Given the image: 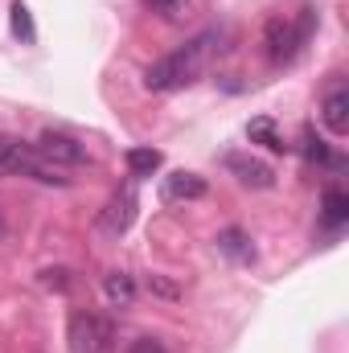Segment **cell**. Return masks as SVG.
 Wrapping results in <instances>:
<instances>
[{
	"label": "cell",
	"instance_id": "1",
	"mask_svg": "<svg viewBox=\"0 0 349 353\" xmlns=\"http://www.w3.org/2000/svg\"><path fill=\"white\" fill-rule=\"evenodd\" d=\"M222 41V33L218 29H206V33H197L193 41H185L181 50L173 54H165L161 62H152L148 70H144V90H177V87H189L206 66H210V58L222 50L218 46Z\"/></svg>",
	"mask_w": 349,
	"mask_h": 353
},
{
	"label": "cell",
	"instance_id": "2",
	"mask_svg": "<svg viewBox=\"0 0 349 353\" xmlns=\"http://www.w3.org/2000/svg\"><path fill=\"white\" fill-rule=\"evenodd\" d=\"M312 25H317V12L304 8L300 21H288V17H271L267 29H263V54L271 66H288L312 37Z\"/></svg>",
	"mask_w": 349,
	"mask_h": 353
},
{
	"label": "cell",
	"instance_id": "3",
	"mask_svg": "<svg viewBox=\"0 0 349 353\" xmlns=\"http://www.w3.org/2000/svg\"><path fill=\"white\" fill-rule=\"evenodd\" d=\"M33 176V181H41V185H54V189H66L70 185V176L62 173V169H54V165H46L37 152H33V144H25V140H12V136H0V176Z\"/></svg>",
	"mask_w": 349,
	"mask_h": 353
},
{
	"label": "cell",
	"instance_id": "4",
	"mask_svg": "<svg viewBox=\"0 0 349 353\" xmlns=\"http://www.w3.org/2000/svg\"><path fill=\"white\" fill-rule=\"evenodd\" d=\"M115 341V325L99 312H74L70 316V350L74 353H107Z\"/></svg>",
	"mask_w": 349,
	"mask_h": 353
},
{
	"label": "cell",
	"instance_id": "5",
	"mask_svg": "<svg viewBox=\"0 0 349 353\" xmlns=\"http://www.w3.org/2000/svg\"><path fill=\"white\" fill-rule=\"evenodd\" d=\"M33 152H37L46 165H54V169H83V165H90L87 144H79V140L66 136V132H41L37 144H33Z\"/></svg>",
	"mask_w": 349,
	"mask_h": 353
},
{
	"label": "cell",
	"instance_id": "6",
	"mask_svg": "<svg viewBox=\"0 0 349 353\" xmlns=\"http://www.w3.org/2000/svg\"><path fill=\"white\" fill-rule=\"evenodd\" d=\"M136 210H140L136 189H132V185L115 189V193H111V201H107V205H103V214H99V230H103V234H111V239H123V234L132 230V222H136Z\"/></svg>",
	"mask_w": 349,
	"mask_h": 353
},
{
	"label": "cell",
	"instance_id": "7",
	"mask_svg": "<svg viewBox=\"0 0 349 353\" xmlns=\"http://www.w3.org/2000/svg\"><path fill=\"white\" fill-rule=\"evenodd\" d=\"M210 193V185H206V176L197 173H185V169H177L161 181V197L169 201V205H181V201H201Z\"/></svg>",
	"mask_w": 349,
	"mask_h": 353
},
{
	"label": "cell",
	"instance_id": "8",
	"mask_svg": "<svg viewBox=\"0 0 349 353\" xmlns=\"http://www.w3.org/2000/svg\"><path fill=\"white\" fill-rule=\"evenodd\" d=\"M321 119L333 136H349V90L341 83L321 99Z\"/></svg>",
	"mask_w": 349,
	"mask_h": 353
},
{
	"label": "cell",
	"instance_id": "9",
	"mask_svg": "<svg viewBox=\"0 0 349 353\" xmlns=\"http://www.w3.org/2000/svg\"><path fill=\"white\" fill-rule=\"evenodd\" d=\"M226 169L239 176L247 189H271V185H275V173H271L263 161H255V157H243V152L226 157Z\"/></svg>",
	"mask_w": 349,
	"mask_h": 353
},
{
	"label": "cell",
	"instance_id": "10",
	"mask_svg": "<svg viewBox=\"0 0 349 353\" xmlns=\"http://www.w3.org/2000/svg\"><path fill=\"white\" fill-rule=\"evenodd\" d=\"M218 251H222L226 259H235V263H251V259H255V243H251V234H247L243 226H226V230L218 234Z\"/></svg>",
	"mask_w": 349,
	"mask_h": 353
},
{
	"label": "cell",
	"instance_id": "11",
	"mask_svg": "<svg viewBox=\"0 0 349 353\" xmlns=\"http://www.w3.org/2000/svg\"><path fill=\"white\" fill-rule=\"evenodd\" d=\"M103 296L115 304V308H128L136 300V279L128 271H107L103 275Z\"/></svg>",
	"mask_w": 349,
	"mask_h": 353
},
{
	"label": "cell",
	"instance_id": "12",
	"mask_svg": "<svg viewBox=\"0 0 349 353\" xmlns=\"http://www.w3.org/2000/svg\"><path fill=\"white\" fill-rule=\"evenodd\" d=\"M247 136H251V144H263L267 152H288V140L279 136V128H275L267 115H259V119L247 123Z\"/></svg>",
	"mask_w": 349,
	"mask_h": 353
},
{
	"label": "cell",
	"instance_id": "13",
	"mask_svg": "<svg viewBox=\"0 0 349 353\" xmlns=\"http://www.w3.org/2000/svg\"><path fill=\"white\" fill-rule=\"evenodd\" d=\"M321 210H325V226H329V230H341V226L349 222V197L341 193V189H325Z\"/></svg>",
	"mask_w": 349,
	"mask_h": 353
},
{
	"label": "cell",
	"instance_id": "14",
	"mask_svg": "<svg viewBox=\"0 0 349 353\" xmlns=\"http://www.w3.org/2000/svg\"><path fill=\"white\" fill-rule=\"evenodd\" d=\"M161 165H165V157L157 148H128V173L136 176V181L140 176H152Z\"/></svg>",
	"mask_w": 349,
	"mask_h": 353
},
{
	"label": "cell",
	"instance_id": "15",
	"mask_svg": "<svg viewBox=\"0 0 349 353\" xmlns=\"http://www.w3.org/2000/svg\"><path fill=\"white\" fill-rule=\"evenodd\" d=\"M144 8L152 12V17H161V21H185L189 17V8H193V0H144Z\"/></svg>",
	"mask_w": 349,
	"mask_h": 353
},
{
	"label": "cell",
	"instance_id": "16",
	"mask_svg": "<svg viewBox=\"0 0 349 353\" xmlns=\"http://www.w3.org/2000/svg\"><path fill=\"white\" fill-rule=\"evenodd\" d=\"M12 17V37H21L25 46H33L37 41V29H33V17H29V8H25V0H12V8H8Z\"/></svg>",
	"mask_w": 349,
	"mask_h": 353
},
{
	"label": "cell",
	"instance_id": "17",
	"mask_svg": "<svg viewBox=\"0 0 349 353\" xmlns=\"http://www.w3.org/2000/svg\"><path fill=\"white\" fill-rule=\"evenodd\" d=\"M304 157H308V161H321V165L333 161V157H329V144H325L317 132H304Z\"/></svg>",
	"mask_w": 349,
	"mask_h": 353
},
{
	"label": "cell",
	"instance_id": "18",
	"mask_svg": "<svg viewBox=\"0 0 349 353\" xmlns=\"http://www.w3.org/2000/svg\"><path fill=\"white\" fill-rule=\"evenodd\" d=\"M66 275H70L66 267H50V271H41V283H46V288H58V292H66V283H70Z\"/></svg>",
	"mask_w": 349,
	"mask_h": 353
},
{
	"label": "cell",
	"instance_id": "19",
	"mask_svg": "<svg viewBox=\"0 0 349 353\" xmlns=\"http://www.w3.org/2000/svg\"><path fill=\"white\" fill-rule=\"evenodd\" d=\"M128 353H169V350H165L157 337H136V341L128 345Z\"/></svg>",
	"mask_w": 349,
	"mask_h": 353
},
{
	"label": "cell",
	"instance_id": "20",
	"mask_svg": "<svg viewBox=\"0 0 349 353\" xmlns=\"http://www.w3.org/2000/svg\"><path fill=\"white\" fill-rule=\"evenodd\" d=\"M152 288H157V292H161V296H177V288H169V283H165V279H152Z\"/></svg>",
	"mask_w": 349,
	"mask_h": 353
}]
</instances>
